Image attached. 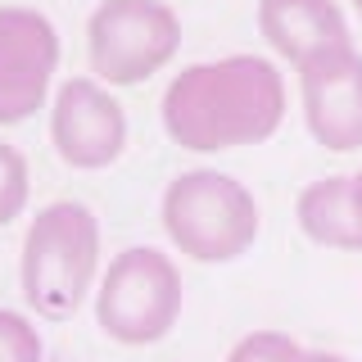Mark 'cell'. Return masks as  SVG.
Returning <instances> with one entry per match:
<instances>
[{
  "label": "cell",
  "mask_w": 362,
  "mask_h": 362,
  "mask_svg": "<svg viewBox=\"0 0 362 362\" xmlns=\"http://www.w3.org/2000/svg\"><path fill=\"white\" fill-rule=\"evenodd\" d=\"M299 231L326 249H362V231L349 209V177H322L299 195Z\"/></svg>",
  "instance_id": "30bf717a"
},
{
  "label": "cell",
  "mask_w": 362,
  "mask_h": 362,
  "mask_svg": "<svg viewBox=\"0 0 362 362\" xmlns=\"http://www.w3.org/2000/svg\"><path fill=\"white\" fill-rule=\"evenodd\" d=\"M163 132L181 150L218 154L258 145L286 118V82L276 64L258 54L190 64L163 90Z\"/></svg>",
  "instance_id": "6da1fadb"
},
{
  "label": "cell",
  "mask_w": 362,
  "mask_h": 362,
  "mask_svg": "<svg viewBox=\"0 0 362 362\" xmlns=\"http://www.w3.org/2000/svg\"><path fill=\"white\" fill-rule=\"evenodd\" d=\"M28 158H23L14 145L0 141V226H9L18 218L23 209H28Z\"/></svg>",
  "instance_id": "8fae6325"
},
{
  "label": "cell",
  "mask_w": 362,
  "mask_h": 362,
  "mask_svg": "<svg viewBox=\"0 0 362 362\" xmlns=\"http://www.w3.org/2000/svg\"><path fill=\"white\" fill-rule=\"evenodd\" d=\"M299 95L317 145H326L335 154L362 150V54L354 45L303 64Z\"/></svg>",
  "instance_id": "ba28073f"
},
{
  "label": "cell",
  "mask_w": 362,
  "mask_h": 362,
  "mask_svg": "<svg viewBox=\"0 0 362 362\" xmlns=\"http://www.w3.org/2000/svg\"><path fill=\"white\" fill-rule=\"evenodd\" d=\"M50 141L54 154L77 173L109 168L127 145V113L90 77H68L50 109Z\"/></svg>",
  "instance_id": "52a82bcc"
},
{
  "label": "cell",
  "mask_w": 362,
  "mask_h": 362,
  "mask_svg": "<svg viewBox=\"0 0 362 362\" xmlns=\"http://www.w3.org/2000/svg\"><path fill=\"white\" fill-rule=\"evenodd\" d=\"M86 50L109 86H141L181 50V23L163 0H105L86 23Z\"/></svg>",
  "instance_id": "5b68a950"
},
{
  "label": "cell",
  "mask_w": 362,
  "mask_h": 362,
  "mask_svg": "<svg viewBox=\"0 0 362 362\" xmlns=\"http://www.w3.org/2000/svg\"><path fill=\"white\" fill-rule=\"evenodd\" d=\"M354 9H358V14H362V0H354Z\"/></svg>",
  "instance_id": "2e32d148"
},
{
  "label": "cell",
  "mask_w": 362,
  "mask_h": 362,
  "mask_svg": "<svg viewBox=\"0 0 362 362\" xmlns=\"http://www.w3.org/2000/svg\"><path fill=\"white\" fill-rule=\"evenodd\" d=\"M258 32L294 68H303L317 54L354 45L344 9L335 0H258Z\"/></svg>",
  "instance_id": "9c48e42d"
},
{
  "label": "cell",
  "mask_w": 362,
  "mask_h": 362,
  "mask_svg": "<svg viewBox=\"0 0 362 362\" xmlns=\"http://www.w3.org/2000/svg\"><path fill=\"white\" fill-rule=\"evenodd\" d=\"M41 335L23 313L0 308V362H41Z\"/></svg>",
  "instance_id": "4fadbf2b"
},
{
  "label": "cell",
  "mask_w": 362,
  "mask_h": 362,
  "mask_svg": "<svg viewBox=\"0 0 362 362\" xmlns=\"http://www.w3.org/2000/svg\"><path fill=\"white\" fill-rule=\"evenodd\" d=\"M100 267V222L86 204L54 199L32 218L23 235V299L50 322H64L82 308Z\"/></svg>",
  "instance_id": "7a4b0ae2"
},
{
  "label": "cell",
  "mask_w": 362,
  "mask_h": 362,
  "mask_svg": "<svg viewBox=\"0 0 362 362\" xmlns=\"http://www.w3.org/2000/svg\"><path fill=\"white\" fill-rule=\"evenodd\" d=\"M303 362H349V358H339V354H308Z\"/></svg>",
  "instance_id": "9a60e30c"
},
{
  "label": "cell",
  "mask_w": 362,
  "mask_h": 362,
  "mask_svg": "<svg viewBox=\"0 0 362 362\" xmlns=\"http://www.w3.org/2000/svg\"><path fill=\"white\" fill-rule=\"evenodd\" d=\"M258 204L235 177L195 168L163 190V231L195 263H235L258 240Z\"/></svg>",
  "instance_id": "3957f363"
},
{
  "label": "cell",
  "mask_w": 362,
  "mask_h": 362,
  "mask_svg": "<svg viewBox=\"0 0 362 362\" xmlns=\"http://www.w3.org/2000/svg\"><path fill=\"white\" fill-rule=\"evenodd\" d=\"M59 68V32L54 23L23 5L0 9V127L32 118Z\"/></svg>",
  "instance_id": "8992f818"
},
{
  "label": "cell",
  "mask_w": 362,
  "mask_h": 362,
  "mask_svg": "<svg viewBox=\"0 0 362 362\" xmlns=\"http://www.w3.org/2000/svg\"><path fill=\"white\" fill-rule=\"evenodd\" d=\"M349 209H354V222H358V231H362V173L349 177Z\"/></svg>",
  "instance_id": "5bb4252c"
},
{
  "label": "cell",
  "mask_w": 362,
  "mask_h": 362,
  "mask_svg": "<svg viewBox=\"0 0 362 362\" xmlns=\"http://www.w3.org/2000/svg\"><path fill=\"white\" fill-rule=\"evenodd\" d=\"M181 317V272L158 249H122L95 294V322L118 344H158Z\"/></svg>",
  "instance_id": "277c9868"
},
{
  "label": "cell",
  "mask_w": 362,
  "mask_h": 362,
  "mask_svg": "<svg viewBox=\"0 0 362 362\" xmlns=\"http://www.w3.org/2000/svg\"><path fill=\"white\" fill-rule=\"evenodd\" d=\"M303 358L308 354L281 331H254L226 354V362H303Z\"/></svg>",
  "instance_id": "7c38bea8"
}]
</instances>
